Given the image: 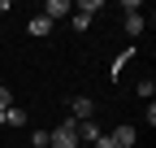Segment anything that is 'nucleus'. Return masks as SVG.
<instances>
[{
  "instance_id": "nucleus-7",
  "label": "nucleus",
  "mask_w": 156,
  "mask_h": 148,
  "mask_svg": "<svg viewBox=\"0 0 156 148\" xmlns=\"http://www.w3.org/2000/svg\"><path fill=\"white\" fill-rule=\"evenodd\" d=\"M100 135H104V131H100V122H95V118H91V122H78V139H87V144H95Z\"/></svg>"
},
{
  "instance_id": "nucleus-13",
  "label": "nucleus",
  "mask_w": 156,
  "mask_h": 148,
  "mask_svg": "<svg viewBox=\"0 0 156 148\" xmlns=\"http://www.w3.org/2000/svg\"><path fill=\"white\" fill-rule=\"evenodd\" d=\"M30 148H48V131H35L30 135Z\"/></svg>"
},
{
  "instance_id": "nucleus-14",
  "label": "nucleus",
  "mask_w": 156,
  "mask_h": 148,
  "mask_svg": "<svg viewBox=\"0 0 156 148\" xmlns=\"http://www.w3.org/2000/svg\"><path fill=\"white\" fill-rule=\"evenodd\" d=\"M0 13H9V0H0Z\"/></svg>"
},
{
  "instance_id": "nucleus-5",
  "label": "nucleus",
  "mask_w": 156,
  "mask_h": 148,
  "mask_svg": "<svg viewBox=\"0 0 156 148\" xmlns=\"http://www.w3.org/2000/svg\"><path fill=\"white\" fill-rule=\"evenodd\" d=\"M69 13H74L69 0H48V5H44V17H48V22H56V17H69Z\"/></svg>"
},
{
  "instance_id": "nucleus-12",
  "label": "nucleus",
  "mask_w": 156,
  "mask_h": 148,
  "mask_svg": "<svg viewBox=\"0 0 156 148\" xmlns=\"http://www.w3.org/2000/svg\"><path fill=\"white\" fill-rule=\"evenodd\" d=\"M69 26H74V31H87V26H91V17H83V13H69Z\"/></svg>"
},
{
  "instance_id": "nucleus-10",
  "label": "nucleus",
  "mask_w": 156,
  "mask_h": 148,
  "mask_svg": "<svg viewBox=\"0 0 156 148\" xmlns=\"http://www.w3.org/2000/svg\"><path fill=\"white\" fill-rule=\"evenodd\" d=\"M134 91H139V96H143V100H152V96H156V83L147 79V74H143V79H139V83H134Z\"/></svg>"
},
{
  "instance_id": "nucleus-3",
  "label": "nucleus",
  "mask_w": 156,
  "mask_h": 148,
  "mask_svg": "<svg viewBox=\"0 0 156 148\" xmlns=\"http://www.w3.org/2000/svg\"><path fill=\"white\" fill-rule=\"evenodd\" d=\"M69 113H74V122H91V118H95V100H91V96H74Z\"/></svg>"
},
{
  "instance_id": "nucleus-1",
  "label": "nucleus",
  "mask_w": 156,
  "mask_h": 148,
  "mask_svg": "<svg viewBox=\"0 0 156 148\" xmlns=\"http://www.w3.org/2000/svg\"><path fill=\"white\" fill-rule=\"evenodd\" d=\"M48 148H78V122L65 118L56 131H48Z\"/></svg>"
},
{
  "instance_id": "nucleus-4",
  "label": "nucleus",
  "mask_w": 156,
  "mask_h": 148,
  "mask_svg": "<svg viewBox=\"0 0 156 148\" xmlns=\"http://www.w3.org/2000/svg\"><path fill=\"white\" fill-rule=\"evenodd\" d=\"M134 135H139V131H134L130 122H122V126H113L108 144H113V148H134Z\"/></svg>"
},
{
  "instance_id": "nucleus-11",
  "label": "nucleus",
  "mask_w": 156,
  "mask_h": 148,
  "mask_svg": "<svg viewBox=\"0 0 156 148\" xmlns=\"http://www.w3.org/2000/svg\"><path fill=\"white\" fill-rule=\"evenodd\" d=\"M130 57H134V48H126V52H122V57H117V61H113V79H117V74H122V70L130 65Z\"/></svg>"
},
{
  "instance_id": "nucleus-6",
  "label": "nucleus",
  "mask_w": 156,
  "mask_h": 148,
  "mask_svg": "<svg viewBox=\"0 0 156 148\" xmlns=\"http://www.w3.org/2000/svg\"><path fill=\"white\" fill-rule=\"evenodd\" d=\"M52 26H56V22H48L44 13H35V17H30V35H35V39H48V35H52Z\"/></svg>"
},
{
  "instance_id": "nucleus-8",
  "label": "nucleus",
  "mask_w": 156,
  "mask_h": 148,
  "mask_svg": "<svg viewBox=\"0 0 156 148\" xmlns=\"http://www.w3.org/2000/svg\"><path fill=\"white\" fill-rule=\"evenodd\" d=\"M122 26H126V35H130V39H134V35H143V13H139V9H134V13H126V22H122Z\"/></svg>"
},
{
  "instance_id": "nucleus-2",
  "label": "nucleus",
  "mask_w": 156,
  "mask_h": 148,
  "mask_svg": "<svg viewBox=\"0 0 156 148\" xmlns=\"http://www.w3.org/2000/svg\"><path fill=\"white\" fill-rule=\"evenodd\" d=\"M26 109L22 105H9V109H0V126H9V131H17V126H26Z\"/></svg>"
},
{
  "instance_id": "nucleus-9",
  "label": "nucleus",
  "mask_w": 156,
  "mask_h": 148,
  "mask_svg": "<svg viewBox=\"0 0 156 148\" xmlns=\"http://www.w3.org/2000/svg\"><path fill=\"white\" fill-rule=\"evenodd\" d=\"M100 9H104V0H83V5H74V13H83V17L100 13Z\"/></svg>"
}]
</instances>
